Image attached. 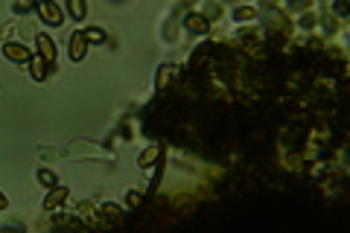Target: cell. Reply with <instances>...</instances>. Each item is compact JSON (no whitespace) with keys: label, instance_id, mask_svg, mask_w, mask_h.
Returning a JSON list of instances; mask_svg holds the SVG:
<instances>
[{"label":"cell","instance_id":"1","mask_svg":"<svg viewBox=\"0 0 350 233\" xmlns=\"http://www.w3.org/2000/svg\"><path fill=\"white\" fill-rule=\"evenodd\" d=\"M35 9L41 15V21H47V26H61V9H58L53 0H38Z\"/></svg>","mask_w":350,"mask_h":233},{"label":"cell","instance_id":"2","mask_svg":"<svg viewBox=\"0 0 350 233\" xmlns=\"http://www.w3.org/2000/svg\"><path fill=\"white\" fill-rule=\"evenodd\" d=\"M3 53H6V58H12V61H29L32 58V53L26 50L23 44H18V41H9V44H3Z\"/></svg>","mask_w":350,"mask_h":233},{"label":"cell","instance_id":"3","mask_svg":"<svg viewBox=\"0 0 350 233\" xmlns=\"http://www.w3.org/2000/svg\"><path fill=\"white\" fill-rule=\"evenodd\" d=\"M35 47H38V56L44 58V61H53V58H56V44H53V38H50V35H38V38H35Z\"/></svg>","mask_w":350,"mask_h":233},{"label":"cell","instance_id":"4","mask_svg":"<svg viewBox=\"0 0 350 233\" xmlns=\"http://www.w3.org/2000/svg\"><path fill=\"white\" fill-rule=\"evenodd\" d=\"M88 41H85V35L82 32H73L70 35V58H73V61H82V58H85V50H88Z\"/></svg>","mask_w":350,"mask_h":233},{"label":"cell","instance_id":"5","mask_svg":"<svg viewBox=\"0 0 350 233\" xmlns=\"http://www.w3.org/2000/svg\"><path fill=\"white\" fill-rule=\"evenodd\" d=\"M187 29L190 32H196V35H204L210 29V23H207V18H201V15H187Z\"/></svg>","mask_w":350,"mask_h":233},{"label":"cell","instance_id":"6","mask_svg":"<svg viewBox=\"0 0 350 233\" xmlns=\"http://www.w3.org/2000/svg\"><path fill=\"white\" fill-rule=\"evenodd\" d=\"M64 198H67V186H53V192H50L44 201V210H56Z\"/></svg>","mask_w":350,"mask_h":233},{"label":"cell","instance_id":"7","mask_svg":"<svg viewBox=\"0 0 350 233\" xmlns=\"http://www.w3.org/2000/svg\"><path fill=\"white\" fill-rule=\"evenodd\" d=\"M158 154H161V146L155 143V146H149V149H146V151H143V154H140V158H137V163H140V166H143V169H149L152 163L158 161Z\"/></svg>","mask_w":350,"mask_h":233},{"label":"cell","instance_id":"8","mask_svg":"<svg viewBox=\"0 0 350 233\" xmlns=\"http://www.w3.org/2000/svg\"><path fill=\"white\" fill-rule=\"evenodd\" d=\"M29 64H32V79L35 82H44V76H47V73H44V70H47V61H44V58H41V56H38V58H29Z\"/></svg>","mask_w":350,"mask_h":233},{"label":"cell","instance_id":"9","mask_svg":"<svg viewBox=\"0 0 350 233\" xmlns=\"http://www.w3.org/2000/svg\"><path fill=\"white\" fill-rule=\"evenodd\" d=\"M82 35H85V41H88V44H102V41H105V32L99 29V26H88Z\"/></svg>","mask_w":350,"mask_h":233},{"label":"cell","instance_id":"10","mask_svg":"<svg viewBox=\"0 0 350 233\" xmlns=\"http://www.w3.org/2000/svg\"><path fill=\"white\" fill-rule=\"evenodd\" d=\"M251 18H257V9H251V6L233 9V21H251Z\"/></svg>","mask_w":350,"mask_h":233},{"label":"cell","instance_id":"11","mask_svg":"<svg viewBox=\"0 0 350 233\" xmlns=\"http://www.w3.org/2000/svg\"><path fill=\"white\" fill-rule=\"evenodd\" d=\"M67 12L76 18V21H82V18H85V0H70V3H67Z\"/></svg>","mask_w":350,"mask_h":233},{"label":"cell","instance_id":"12","mask_svg":"<svg viewBox=\"0 0 350 233\" xmlns=\"http://www.w3.org/2000/svg\"><path fill=\"white\" fill-rule=\"evenodd\" d=\"M38 181H41L44 186H50V189L58 184V181H56V172H50V169H38Z\"/></svg>","mask_w":350,"mask_h":233},{"label":"cell","instance_id":"13","mask_svg":"<svg viewBox=\"0 0 350 233\" xmlns=\"http://www.w3.org/2000/svg\"><path fill=\"white\" fill-rule=\"evenodd\" d=\"M105 216H108V219H117V216H120V207H114V204H105Z\"/></svg>","mask_w":350,"mask_h":233},{"label":"cell","instance_id":"14","mask_svg":"<svg viewBox=\"0 0 350 233\" xmlns=\"http://www.w3.org/2000/svg\"><path fill=\"white\" fill-rule=\"evenodd\" d=\"M204 15H207V18H216V15H219V6H216V3H207V6H204Z\"/></svg>","mask_w":350,"mask_h":233},{"label":"cell","instance_id":"15","mask_svg":"<svg viewBox=\"0 0 350 233\" xmlns=\"http://www.w3.org/2000/svg\"><path fill=\"white\" fill-rule=\"evenodd\" d=\"M140 204V192H128V207H137Z\"/></svg>","mask_w":350,"mask_h":233},{"label":"cell","instance_id":"16","mask_svg":"<svg viewBox=\"0 0 350 233\" xmlns=\"http://www.w3.org/2000/svg\"><path fill=\"white\" fill-rule=\"evenodd\" d=\"M29 6H32L29 0H18V3H15V9H18V12H26V9H29Z\"/></svg>","mask_w":350,"mask_h":233},{"label":"cell","instance_id":"17","mask_svg":"<svg viewBox=\"0 0 350 233\" xmlns=\"http://www.w3.org/2000/svg\"><path fill=\"white\" fill-rule=\"evenodd\" d=\"M336 12H338V15H347V0H338V3H336Z\"/></svg>","mask_w":350,"mask_h":233},{"label":"cell","instance_id":"18","mask_svg":"<svg viewBox=\"0 0 350 233\" xmlns=\"http://www.w3.org/2000/svg\"><path fill=\"white\" fill-rule=\"evenodd\" d=\"M312 23H315L312 15H303V18H301V26H312Z\"/></svg>","mask_w":350,"mask_h":233},{"label":"cell","instance_id":"19","mask_svg":"<svg viewBox=\"0 0 350 233\" xmlns=\"http://www.w3.org/2000/svg\"><path fill=\"white\" fill-rule=\"evenodd\" d=\"M9 207V201H6V196H3V192H0V210H6Z\"/></svg>","mask_w":350,"mask_h":233}]
</instances>
